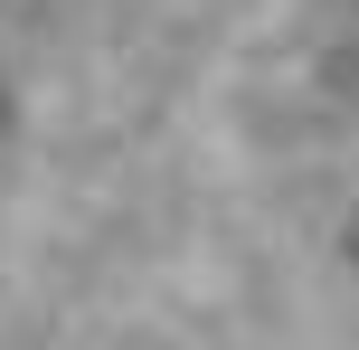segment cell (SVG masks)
<instances>
[{
  "instance_id": "obj_1",
  "label": "cell",
  "mask_w": 359,
  "mask_h": 350,
  "mask_svg": "<svg viewBox=\"0 0 359 350\" xmlns=\"http://www.w3.org/2000/svg\"><path fill=\"white\" fill-rule=\"evenodd\" d=\"M350 256H359V218H350Z\"/></svg>"
}]
</instances>
